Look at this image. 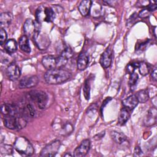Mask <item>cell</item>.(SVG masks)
<instances>
[{
  "mask_svg": "<svg viewBox=\"0 0 157 157\" xmlns=\"http://www.w3.org/2000/svg\"><path fill=\"white\" fill-rule=\"evenodd\" d=\"M157 8V6L156 4H150L148 7H147V9L149 10V11L150 12H151L152 11H155Z\"/></svg>",
  "mask_w": 157,
  "mask_h": 157,
  "instance_id": "ab89813d",
  "label": "cell"
},
{
  "mask_svg": "<svg viewBox=\"0 0 157 157\" xmlns=\"http://www.w3.org/2000/svg\"><path fill=\"white\" fill-rule=\"evenodd\" d=\"M6 74L9 80L15 81L20 77L21 71L20 67L16 64L11 63L6 69Z\"/></svg>",
  "mask_w": 157,
  "mask_h": 157,
  "instance_id": "8fae6325",
  "label": "cell"
},
{
  "mask_svg": "<svg viewBox=\"0 0 157 157\" xmlns=\"http://www.w3.org/2000/svg\"><path fill=\"white\" fill-rule=\"evenodd\" d=\"M63 130L64 131V133L68 134V133H70L72 131L73 128H72V125L70 123H67V124H65V125L64 126V128H63Z\"/></svg>",
  "mask_w": 157,
  "mask_h": 157,
  "instance_id": "8d00e7d4",
  "label": "cell"
},
{
  "mask_svg": "<svg viewBox=\"0 0 157 157\" xmlns=\"http://www.w3.org/2000/svg\"><path fill=\"white\" fill-rule=\"evenodd\" d=\"M22 113H23L24 116L34 117L36 115V110L33 105L31 103L26 104L23 108H22Z\"/></svg>",
  "mask_w": 157,
  "mask_h": 157,
  "instance_id": "cb8c5ba5",
  "label": "cell"
},
{
  "mask_svg": "<svg viewBox=\"0 0 157 157\" xmlns=\"http://www.w3.org/2000/svg\"><path fill=\"white\" fill-rule=\"evenodd\" d=\"M151 77H152L153 80L156 81V80H157V69H156V67H155L153 69V70L151 72Z\"/></svg>",
  "mask_w": 157,
  "mask_h": 157,
  "instance_id": "f35d334b",
  "label": "cell"
},
{
  "mask_svg": "<svg viewBox=\"0 0 157 157\" xmlns=\"http://www.w3.org/2000/svg\"><path fill=\"white\" fill-rule=\"evenodd\" d=\"M27 121L24 116L17 115L4 116V124L10 129H21L26 126Z\"/></svg>",
  "mask_w": 157,
  "mask_h": 157,
  "instance_id": "7a4b0ae2",
  "label": "cell"
},
{
  "mask_svg": "<svg viewBox=\"0 0 157 157\" xmlns=\"http://www.w3.org/2000/svg\"><path fill=\"white\" fill-rule=\"evenodd\" d=\"M83 93L85 98L86 100H88L90 96V82L89 79H86L85 81L83 88Z\"/></svg>",
  "mask_w": 157,
  "mask_h": 157,
  "instance_id": "4316f807",
  "label": "cell"
},
{
  "mask_svg": "<svg viewBox=\"0 0 157 157\" xmlns=\"http://www.w3.org/2000/svg\"><path fill=\"white\" fill-rule=\"evenodd\" d=\"M150 12L147 8V9H144L142 10L139 13V17L140 18H146V17H148L150 15Z\"/></svg>",
  "mask_w": 157,
  "mask_h": 157,
  "instance_id": "d590c367",
  "label": "cell"
},
{
  "mask_svg": "<svg viewBox=\"0 0 157 157\" xmlns=\"http://www.w3.org/2000/svg\"><path fill=\"white\" fill-rule=\"evenodd\" d=\"M110 136L112 139L118 144H121L127 140L126 136L122 132H117L115 131H112L110 132Z\"/></svg>",
  "mask_w": 157,
  "mask_h": 157,
  "instance_id": "7402d4cb",
  "label": "cell"
},
{
  "mask_svg": "<svg viewBox=\"0 0 157 157\" xmlns=\"http://www.w3.org/2000/svg\"><path fill=\"white\" fill-rule=\"evenodd\" d=\"M1 110L2 113L4 116L20 115V113H18V107L12 104H2L1 107Z\"/></svg>",
  "mask_w": 157,
  "mask_h": 157,
  "instance_id": "9a60e30c",
  "label": "cell"
},
{
  "mask_svg": "<svg viewBox=\"0 0 157 157\" xmlns=\"http://www.w3.org/2000/svg\"><path fill=\"white\" fill-rule=\"evenodd\" d=\"M112 50L110 47H108L101 55L100 57V64L104 68L109 67L112 61Z\"/></svg>",
  "mask_w": 157,
  "mask_h": 157,
  "instance_id": "7c38bea8",
  "label": "cell"
},
{
  "mask_svg": "<svg viewBox=\"0 0 157 157\" xmlns=\"http://www.w3.org/2000/svg\"><path fill=\"white\" fill-rule=\"evenodd\" d=\"M89 63V56L88 54L85 52H82L80 53L77 58V69L80 71L85 70Z\"/></svg>",
  "mask_w": 157,
  "mask_h": 157,
  "instance_id": "5bb4252c",
  "label": "cell"
},
{
  "mask_svg": "<svg viewBox=\"0 0 157 157\" xmlns=\"http://www.w3.org/2000/svg\"><path fill=\"white\" fill-rule=\"evenodd\" d=\"M90 11H91V15L93 17H98L101 14V7L97 4H96L95 5L92 4L90 9Z\"/></svg>",
  "mask_w": 157,
  "mask_h": 157,
  "instance_id": "f1b7e54d",
  "label": "cell"
},
{
  "mask_svg": "<svg viewBox=\"0 0 157 157\" xmlns=\"http://www.w3.org/2000/svg\"><path fill=\"white\" fill-rule=\"evenodd\" d=\"M71 77V74L64 69H53L47 70L44 74L45 82L50 85H56L62 83Z\"/></svg>",
  "mask_w": 157,
  "mask_h": 157,
  "instance_id": "6da1fadb",
  "label": "cell"
},
{
  "mask_svg": "<svg viewBox=\"0 0 157 157\" xmlns=\"http://www.w3.org/2000/svg\"><path fill=\"white\" fill-rule=\"evenodd\" d=\"M130 117V113L128 109L126 107H123L121 109L118 115V123L120 125L124 124Z\"/></svg>",
  "mask_w": 157,
  "mask_h": 157,
  "instance_id": "ffe728a7",
  "label": "cell"
},
{
  "mask_svg": "<svg viewBox=\"0 0 157 157\" xmlns=\"http://www.w3.org/2000/svg\"><path fill=\"white\" fill-rule=\"evenodd\" d=\"M42 64L47 70L56 68V58L52 55H47L43 57Z\"/></svg>",
  "mask_w": 157,
  "mask_h": 157,
  "instance_id": "2e32d148",
  "label": "cell"
},
{
  "mask_svg": "<svg viewBox=\"0 0 157 157\" xmlns=\"http://www.w3.org/2000/svg\"><path fill=\"white\" fill-rule=\"evenodd\" d=\"M61 146V142L59 140H55L51 143L47 145L42 148L40 151V156L44 157H52L55 156Z\"/></svg>",
  "mask_w": 157,
  "mask_h": 157,
  "instance_id": "52a82bcc",
  "label": "cell"
},
{
  "mask_svg": "<svg viewBox=\"0 0 157 157\" xmlns=\"http://www.w3.org/2000/svg\"><path fill=\"white\" fill-rule=\"evenodd\" d=\"M74 55L73 51L72 50V49L69 47H66L64 49H63V50L62 51V52L61 53L60 55L65 57L66 58H67V59H69V58H71Z\"/></svg>",
  "mask_w": 157,
  "mask_h": 157,
  "instance_id": "d6a6232c",
  "label": "cell"
},
{
  "mask_svg": "<svg viewBox=\"0 0 157 157\" xmlns=\"http://www.w3.org/2000/svg\"><path fill=\"white\" fill-rule=\"evenodd\" d=\"M34 43L40 50H46L50 44V40L48 36L40 31H36L33 36Z\"/></svg>",
  "mask_w": 157,
  "mask_h": 157,
  "instance_id": "8992f818",
  "label": "cell"
},
{
  "mask_svg": "<svg viewBox=\"0 0 157 157\" xmlns=\"http://www.w3.org/2000/svg\"><path fill=\"white\" fill-rule=\"evenodd\" d=\"M13 19L12 13L9 12H4L0 15V25L2 28H7L11 23Z\"/></svg>",
  "mask_w": 157,
  "mask_h": 157,
  "instance_id": "e0dca14e",
  "label": "cell"
},
{
  "mask_svg": "<svg viewBox=\"0 0 157 157\" xmlns=\"http://www.w3.org/2000/svg\"><path fill=\"white\" fill-rule=\"evenodd\" d=\"M157 110L155 107L150 108L144 119V124L146 126H150L156 123Z\"/></svg>",
  "mask_w": 157,
  "mask_h": 157,
  "instance_id": "4fadbf2b",
  "label": "cell"
},
{
  "mask_svg": "<svg viewBox=\"0 0 157 157\" xmlns=\"http://www.w3.org/2000/svg\"><path fill=\"white\" fill-rule=\"evenodd\" d=\"M93 2L90 0H83L81 1L78 6V10L82 16H86L90 12Z\"/></svg>",
  "mask_w": 157,
  "mask_h": 157,
  "instance_id": "d6986e66",
  "label": "cell"
},
{
  "mask_svg": "<svg viewBox=\"0 0 157 157\" xmlns=\"http://www.w3.org/2000/svg\"><path fill=\"white\" fill-rule=\"evenodd\" d=\"M104 134H105V131H102V132H100V133L96 134V135L94 137V139L95 140H99V139H101L102 137H103V136H104Z\"/></svg>",
  "mask_w": 157,
  "mask_h": 157,
  "instance_id": "60d3db41",
  "label": "cell"
},
{
  "mask_svg": "<svg viewBox=\"0 0 157 157\" xmlns=\"http://www.w3.org/2000/svg\"><path fill=\"white\" fill-rule=\"evenodd\" d=\"M142 155V151L139 146H136L134 148V156H140Z\"/></svg>",
  "mask_w": 157,
  "mask_h": 157,
  "instance_id": "74e56055",
  "label": "cell"
},
{
  "mask_svg": "<svg viewBox=\"0 0 157 157\" xmlns=\"http://www.w3.org/2000/svg\"><path fill=\"white\" fill-rule=\"evenodd\" d=\"M39 78L36 75H28L23 77L19 82L20 88H32L37 85Z\"/></svg>",
  "mask_w": 157,
  "mask_h": 157,
  "instance_id": "9c48e42d",
  "label": "cell"
},
{
  "mask_svg": "<svg viewBox=\"0 0 157 157\" xmlns=\"http://www.w3.org/2000/svg\"><path fill=\"white\" fill-rule=\"evenodd\" d=\"M55 18V13L51 7L39 6L36 11V21L39 23L43 22H52Z\"/></svg>",
  "mask_w": 157,
  "mask_h": 157,
  "instance_id": "277c9868",
  "label": "cell"
},
{
  "mask_svg": "<svg viewBox=\"0 0 157 157\" xmlns=\"http://www.w3.org/2000/svg\"><path fill=\"white\" fill-rule=\"evenodd\" d=\"M139 101L135 94H132L123 101V104L124 107L128 110H133L138 104Z\"/></svg>",
  "mask_w": 157,
  "mask_h": 157,
  "instance_id": "ac0fdd59",
  "label": "cell"
},
{
  "mask_svg": "<svg viewBox=\"0 0 157 157\" xmlns=\"http://www.w3.org/2000/svg\"><path fill=\"white\" fill-rule=\"evenodd\" d=\"M19 47L20 49L26 52V53H30L31 52V47L29 43L28 37L26 36H21L19 39L18 42Z\"/></svg>",
  "mask_w": 157,
  "mask_h": 157,
  "instance_id": "44dd1931",
  "label": "cell"
},
{
  "mask_svg": "<svg viewBox=\"0 0 157 157\" xmlns=\"http://www.w3.org/2000/svg\"><path fill=\"white\" fill-rule=\"evenodd\" d=\"M7 37V36L6 31L3 28H1L0 29V44L1 45L6 42Z\"/></svg>",
  "mask_w": 157,
  "mask_h": 157,
  "instance_id": "836d02e7",
  "label": "cell"
},
{
  "mask_svg": "<svg viewBox=\"0 0 157 157\" xmlns=\"http://www.w3.org/2000/svg\"><path fill=\"white\" fill-rule=\"evenodd\" d=\"M13 148L20 154L25 156H31L34 151L33 145L25 137L23 136L18 137L13 144Z\"/></svg>",
  "mask_w": 157,
  "mask_h": 157,
  "instance_id": "3957f363",
  "label": "cell"
},
{
  "mask_svg": "<svg viewBox=\"0 0 157 157\" xmlns=\"http://www.w3.org/2000/svg\"><path fill=\"white\" fill-rule=\"evenodd\" d=\"M1 63L4 64H11V56L6 52H1Z\"/></svg>",
  "mask_w": 157,
  "mask_h": 157,
  "instance_id": "1f68e13d",
  "label": "cell"
},
{
  "mask_svg": "<svg viewBox=\"0 0 157 157\" xmlns=\"http://www.w3.org/2000/svg\"><path fill=\"white\" fill-rule=\"evenodd\" d=\"M138 68H139V73L143 76L147 75L149 73L150 66H149L148 64L145 63V62L140 63L139 64Z\"/></svg>",
  "mask_w": 157,
  "mask_h": 157,
  "instance_id": "484cf974",
  "label": "cell"
},
{
  "mask_svg": "<svg viewBox=\"0 0 157 157\" xmlns=\"http://www.w3.org/2000/svg\"><path fill=\"white\" fill-rule=\"evenodd\" d=\"M0 151L2 155H10L13 153V148L9 145L2 144L0 147Z\"/></svg>",
  "mask_w": 157,
  "mask_h": 157,
  "instance_id": "83f0119b",
  "label": "cell"
},
{
  "mask_svg": "<svg viewBox=\"0 0 157 157\" xmlns=\"http://www.w3.org/2000/svg\"><path fill=\"white\" fill-rule=\"evenodd\" d=\"M64 156H71V155L70 154H68V153H67V154H65Z\"/></svg>",
  "mask_w": 157,
  "mask_h": 157,
  "instance_id": "b9f144b4",
  "label": "cell"
},
{
  "mask_svg": "<svg viewBox=\"0 0 157 157\" xmlns=\"http://www.w3.org/2000/svg\"><path fill=\"white\" fill-rule=\"evenodd\" d=\"M138 66H139V64L137 63H131V64H129L127 66V72L129 74H131L132 73L134 72V71L138 68Z\"/></svg>",
  "mask_w": 157,
  "mask_h": 157,
  "instance_id": "e575fe53",
  "label": "cell"
},
{
  "mask_svg": "<svg viewBox=\"0 0 157 157\" xmlns=\"http://www.w3.org/2000/svg\"><path fill=\"white\" fill-rule=\"evenodd\" d=\"M56 58V68L58 69H61L62 67H63L66 64L68 61L67 58H66L65 57L61 55H59L58 57Z\"/></svg>",
  "mask_w": 157,
  "mask_h": 157,
  "instance_id": "4dcf8cb0",
  "label": "cell"
},
{
  "mask_svg": "<svg viewBox=\"0 0 157 157\" xmlns=\"http://www.w3.org/2000/svg\"><path fill=\"white\" fill-rule=\"evenodd\" d=\"M28 98L31 101L36 102L39 108L41 109L46 107L48 101V96L47 94L43 91H31L28 93Z\"/></svg>",
  "mask_w": 157,
  "mask_h": 157,
  "instance_id": "5b68a950",
  "label": "cell"
},
{
  "mask_svg": "<svg viewBox=\"0 0 157 157\" xmlns=\"http://www.w3.org/2000/svg\"><path fill=\"white\" fill-rule=\"evenodd\" d=\"M90 148V141L89 139H84L81 144L75 149L73 155L75 157H82L85 156Z\"/></svg>",
  "mask_w": 157,
  "mask_h": 157,
  "instance_id": "30bf717a",
  "label": "cell"
},
{
  "mask_svg": "<svg viewBox=\"0 0 157 157\" xmlns=\"http://www.w3.org/2000/svg\"><path fill=\"white\" fill-rule=\"evenodd\" d=\"M23 30L25 36H26L28 37H30L33 36L36 31H40V26L38 22L34 21L32 19L29 18L27 19L24 23Z\"/></svg>",
  "mask_w": 157,
  "mask_h": 157,
  "instance_id": "ba28073f",
  "label": "cell"
},
{
  "mask_svg": "<svg viewBox=\"0 0 157 157\" xmlns=\"http://www.w3.org/2000/svg\"><path fill=\"white\" fill-rule=\"evenodd\" d=\"M138 80V75L137 74L134 72L131 74H130V77H129V85L131 87V89L132 90H133L134 88V87L136 85L137 82Z\"/></svg>",
  "mask_w": 157,
  "mask_h": 157,
  "instance_id": "f546056e",
  "label": "cell"
},
{
  "mask_svg": "<svg viewBox=\"0 0 157 157\" xmlns=\"http://www.w3.org/2000/svg\"><path fill=\"white\" fill-rule=\"evenodd\" d=\"M135 95L140 103H145L149 98L148 91L146 89L139 90Z\"/></svg>",
  "mask_w": 157,
  "mask_h": 157,
  "instance_id": "d4e9b609",
  "label": "cell"
},
{
  "mask_svg": "<svg viewBox=\"0 0 157 157\" xmlns=\"http://www.w3.org/2000/svg\"><path fill=\"white\" fill-rule=\"evenodd\" d=\"M4 48L8 53H13L17 50V44L15 39H10L6 41L4 45Z\"/></svg>",
  "mask_w": 157,
  "mask_h": 157,
  "instance_id": "603a6c76",
  "label": "cell"
}]
</instances>
